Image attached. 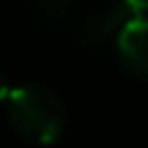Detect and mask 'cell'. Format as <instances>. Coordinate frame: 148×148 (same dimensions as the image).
<instances>
[{
  "label": "cell",
  "mask_w": 148,
  "mask_h": 148,
  "mask_svg": "<svg viewBox=\"0 0 148 148\" xmlns=\"http://www.w3.org/2000/svg\"><path fill=\"white\" fill-rule=\"evenodd\" d=\"M118 5L129 16H145V11H148V0H118Z\"/></svg>",
  "instance_id": "obj_3"
},
{
  "label": "cell",
  "mask_w": 148,
  "mask_h": 148,
  "mask_svg": "<svg viewBox=\"0 0 148 148\" xmlns=\"http://www.w3.org/2000/svg\"><path fill=\"white\" fill-rule=\"evenodd\" d=\"M115 47L129 71L148 77V16H132L118 30Z\"/></svg>",
  "instance_id": "obj_2"
},
{
  "label": "cell",
  "mask_w": 148,
  "mask_h": 148,
  "mask_svg": "<svg viewBox=\"0 0 148 148\" xmlns=\"http://www.w3.org/2000/svg\"><path fill=\"white\" fill-rule=\"evenodd\" d=\"M5 115L19 137L38 145H49L60 137L66 126V112L60 99L44 85H16L3 88Z\"/></svg>",
  "instance_id": "obj_1"
}]
</instances>
